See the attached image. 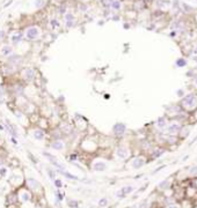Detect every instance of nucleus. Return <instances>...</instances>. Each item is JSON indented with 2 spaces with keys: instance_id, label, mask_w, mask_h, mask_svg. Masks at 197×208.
<instances>
[{
  "instance_id": "30",
  "label": "nucleus",
  "mask_w": 197,
  "mask_h": 208,
  "mask_svg": "<svg viewBox=\"0 0 197 208\" xmlns=\"http://www.w3.org/2000/svg\"><path fill=\"white\" fill-rule=\"evenodd\" d=\"M51 24H52L53 27H56V26H58V22H56V20H52V22H51Z\"/></svg>"
},
{
  "instance_id": "8",
  "label": "nucleus",
  "mask_w": 197,
  "mask_h": 208,
  "mask_svg": "<svg viewBox=\"0 0 197 208\" xmlns=\"http://www.w3.org/2000/svg\"><path fill=\"white\" fill-rule=\"evenodd\" d=\"M51 148L52 149H55V150H63L65 148V145H64V142L63 141H60V140H55L52 141V143H51Z\"/></svg>"
},
{
  "instance_id": "11",
  "label": "nucleus",
  "mask_w": 197,
  "mask_h": 208,
  "mask_svg": "<svg viewBox=\"0 0 197 208\" xmlns=\"http://www.w3.org/2000/svg\"><path fill=\"white\" fill-rule=\"evenodd\" d=\"M56 172L63 175L64 177H67L69 179H72V180H78V179H79L77 176H74V175H72V173H70V172H67V171H65V170H58V169H56Z\"/></svg>"
},
{
  "instance_id": "7",
  "label": "nucleus",
  "mask_w": 197,
  "mask_h": 208,
  "mask_svg": "<svg viewBox=\"0 0 197 208\" xmlns=\"http://www.w3.org/2000/svg\"><path fill=\"white\" fill-rule=\"evenodd\" d=\"M106 169H107V164L102 161H96L95 163L93 164V170H94V171L101 172V171H104Z\"/></svg>"
},
{
  "instance_id": "25",
  "label": "nucleus",
  "mask_w": 197,
  "mask_h": 208,
  "mask_svg": "<svg viewBox=\"0 0 197 208\" xmlns=\"http://www.w3.org/2000/svg\"><path fill=\"white\" fill-rule=\"evenodd\" d=\"M167 186H169V182L168 180H165V182H162L159 185L160 188H167Z\"/></svg>"
},
{
  "instance_id": "2",
  "label": "nucleus",
  "mask_w": 197,
  "mask_h": 208,
  "mask_svg": "<svg viewBox=\"0 0 197 208\" xmlns=\"http://www.w3.org/2000/svg\"><path fill=\"white\" fill-rule=\"evenodd\" d=\"M38 35H39V29L37 27H30L26 31V36L29 41H35L38 37Z\"/></svg>"
},
{
  "instance_id": "12",
  "label": "nucleus",
  "mask_w": 197,
  "mask_h": 208,
  "mask_svg": "<svg viewBox=\"0 0 197 208\" xmlns=\"http://www.w3.org/2000/svg\"><path fill=\"white\" fill-rule=\"evenodd\" d=\"M144 163H145V161H144V158H143V157H137V158H134V160H133L132 166L134 168V169H139L140 166L144 165Z\"/></svg>"
},
{
  "instance_id": "28",
  "label": "nucleus",
  "mask_w": 197,
  "mask_h": 208,
  "mask_svg": "<svg viewBox=\"0 0 197 208\" xmlns=\"http://www.w3.org/2000/svg\"><path fill=\"white\" fill-rule=\"evenodd\" d=\"M6 172H7L6 168H4V166H2V168H0V175H1V176H5Z\"/></svg>"
},
{
  "instance_id": "19",
  "label": "nucleus",
  "mask_w": 197,
  "mask_h": 208,
  "mask_svg": "<svg viewBox=\"0 0 197 208\" xmlns=\"http://www.w3.org/2000/svg\"><path fill=\"white\" fill-rule=\"evenodd\" d=\"M107 205H108V199L107 198H102V199L99 200V206L100 207H106Z\"/></svg>"
},
{
  "instance_id": "29",
  "label": "nucleus",
  "mask_w": 197,
  "mask_h": 208,
  "mask_svg": "<svg viewBox=\"0 0 197 208\" xmlns=\"http://www.w3.org/2000/svg\"><path fill=\"white\" fill-rule=\"evenodd\" d=\"M5 38V31L0 30V39H4Z\"/></svg>"
},
{
  "instance_id": "23",
  "label": "nucleus",
  "mask_w": 197,
  "mask_h": 208,
  "mask_svg": "<svg viewBox=\"0 0 197 208\" xmlns=\"http://www.w3.org/2000/svg\"><path fill=\"white\" fill-rule=\"evenodd\" d=\"M187 64V61L184 60V59H179L177 61H176V65L179 66V67H182V66H184Z\"/></svg>"
},
{
  "instance_id": "15",
  "label": "nucleus",
  "mask_w": 197,
  "mask_h": 208,
  "mask_svg": "<svg viewBox=\"0 0 197 208\" xmlns=\"http://www.w3.org/2000/svg\"><path fill=\"white\" fill-rule=\"evenodd\" d=\"M180 125H177V124H172L169 127H168V132L169 133H175V132H179L180 131Z\"/></svg>"
},
{
  "instance_id": "13",
  "label": "nucleus",
  "mask_w": 197,
  "mask_h": 208,
  "mask_svg": "<svg viewBox=\"0 0 197 208\" xmlns=\"http://www.w3.org/2000/svg\"><path fill=\"white\" fill-rule=\"evenodd\" d=\"M12 52H13V49H12L9 45H5V46L1 47V53H2L4 56H8V54H12Z\"/></svg>"
},
{
  "instance_id": "17",
  "label": "nucleus",
  "mask_w": 197,
  "mask_h": 208,
  "mask_svg": "<svg viewBox=\"0 0 197 208\" xmlns=\"http://www.w3.org/2000/svg\"><path fill=\"white\" fill-rule=\"evenodd\" d=\"M65 22H74V16L71 13H66L65 14Z\"/></svg>"
},
{
  "instance_id": "34",
  "label": "nucleus",
  "mask_w": 197,
  "mask_h": 208,
  "mask_svg": "<svg viewBox=\"0 0 197 208\" xmlns=\"http://www.w3.org/2000/svg\"><path fill=\"white\" fill-rule=\"evenodd\" d=\"M196 83H197V79H196Z\"/></svg>"
},
{
  "instance_id": "20",
  "label": "nucleus",
  "mask_w": 197,
  "mask_h": 208,
  "mask_svg": "<svg viewBox=\"0 0 197 208\" xmlns=\"http://www.w3.org/2000/svg\"><path fill=\"white\" fill-rule=\"evenodd\" d=\"M34 5L36 8H41L44 5V0H34Z\"/></svg>"
},
{
  "instance_id": "9",
  "label": "nucleus",
  "mask_w": 197,
  "mask_h": 208,
  "mask_svg": "<svg viewBox=\"0 0 197 208\" xmlns=\"http://www.w3.org/2000/svg\"><path fill=\"white\" fill-rule=\"evenodd\" d=\"M23 76H24V79H26L27 81H32V79L35 78V72H34V69H32V68H26V69H24Z\"/></svg>"
},
{
  "instance_id": "1",
  "label": "nucleus",
  "mask_w": 197,
  "mask_h": 208,
  "mask_svg": "<svg viewBox=\"0 0 197 208\" xmlns=\"http://www.w3.org/2000/svg\"><path fill=\"white\" fill-rule=\"evenodd\" d=\"M197 105V99L194 95H188L187 97L183 99V106H186L188 109H194Z\"/></svg>"
},
{
  "instance_id": "31",
  "label": "nucleus",
  "mask_w": 197,
  "mask_h": 208,
  "mask_svg": "<svg viewBox=\"0 0 197 208\" xmlns=\"http://www.w3.org/2000/svg\"><path fill=\"white\" fill-rule=\"evenodd\" d=\"M130 208H139L138 206H132V207H130Z\"/></svg>"
},
{
  "instance_id": "27",
  "label": "nucleus",
  "mask_w": 197,
  "mask_h": 208,
  "mask_svg": "<svg viewBox=\"0 0 197 208\" xmlns=\"http://www.w3.org/2000/svg\"><path fill=\"white\" fill-rule=\"evenodd\" d=\"M53 182H55V185L58 187V188H60V187H62V185H63V184H62V182H60L59 179H55Z\"/></svg>"
},
{
  "instance_id": "32",
  "label": "nucleus",
  "mask_w": 197,
  "mask_h": 208,
  "mask_svg": "<svg viewBox=\"0 0 197 208\" xmlns=\"http://www.w3.org/2000/svg\"><path fill=\"white\" fill-rule=\"evenodd\" d=\"M169 208H177V207H175V206H173V207H169Z\"/></svg>"
},
{
  "instance_id": "22",
  "label": "nucleus",
  "mask_w": 197,
  "mask_h": 208,
  "mask_svg": "<svg viewBox=\"0 0 197 208\" xmlns=\"http://www.w3.org/2000/svg\"><path fill=\"white\" fill-rule=\"evenodd\" d=\"M21 199L23 200V201H28L29 199H30V194L28 192H24V193H22V195H21Z\"/></svg>"
},
{
  "instance_id": "10",
  "label": "nucleus",
  "mask_w": 197,
  "mask_h": 208,
  "mask_svg": "<svg viewBox=\"0 0 197 208\" xmlns=\"http://www.w3.org/2000/svg\"><path fill=\"white\" fill-rule=\"evenodd\" d=\"M27 184H28V186L30 187V188H32V190H38V188L41 187V184H39L36 179H34V178H29V179L27 180Z\"/></svg>"
},
{
  "instance_id": "16",
  "label": "nucleus",
  "mask_w": 197,
  "mask_h": 208,
  "mask_svg": "<svg viewBox=\"0 0 197 208\" xmlns=\"http://www.w3.org/2000/svg\"><path fill=\"white\" fill-rule=\"evenodd\" d=\"M166 120L165 118H160V119H158V123H157V126L158 127H160V128H164V127H166Z\"/></svg>"
},
{
  "instance_id": "6",
  "label": "nucleus",
  "mask_w": 197,
  "mask_h": 208,
  "mask_svg": "<svg viewBox=\"0 0 197 208\" xmlns=\"http://www.w3.org/2000/svg\"><path fill=\"white\" fill-rule=\"evenodd\" d=\"M32 136H34L35 140L41 141L45 138V133H44V131L41 130V128H35V130L32 131Z\"/></svg>"
},
{
  "instance_id": "4",
  "label": "nucleus",
  "mask_w": 197,
  "mask_h": 208,
  "mask_svg": "<svg viewBox=\"0 0 197 208\" xmlns=\"http://www.w3.org/2000/svg\"><path fill=\"white\" fill-rule=\"evenodd\" d=\"M134 190L133 188V186H124L122 187L121 190H118L117 192H116V197L118 198V199H122V198H124L126 194H129V193H131Z\"/></svg>"
},
{
  "instance_id": "24",
  "label": "nucleus",
  "mask_w": 197,
  "mask_h": 208,
  "mask_svg": "<svg viewBox=\"0 0 197 208\" xmlns=\"http://www.w3.org/2000/svg\"><path fill=\"white\" fill-rule=\"evenodd\" d=\"M47 172H48L49 176H50V179H52V180L56 179V177H55V172H53L51 169H47Z\"/></svg>"
},
{
  "instance_id": "33",
  "label": "nucleus",
  "mask_w": 197,
  "mask_h": 208,
  "mask_svg": "<svg viewBox=\"0 0 197 208\" xmlns=\"http://www.w3.org/2000/svg\"><path fill=\"white\" fill-rule=\"evenodd\" d=\"M195 183H196V186H197V180H196V182H195Z\"/></svg>"
},
{
  "instance_id": "21",
  "label": "nucleus",
  "mask_w": 197,
  "mask_h": 208,
  "mask_svg": "<svg viewBox=\"0 0 197 208\" xmlns=\"http://www.w3.org/2000/svg\"><path fill=\"white\" fill-rule=\"evenodd\" d=\"M189 173H190L191 176H197V165L191 166L190 170H189Z\"/></svg>"
},
{
  "instance_id": "5",
  "label": "nucleus",
  "mask_w": 197,
  "mask_h": 208,
  "mask_svg": "<svg viewBox=\"0 0 197 208\" xmlns=\"http://www.w3.org/2000/svg\"><path fill=\"white\" fill-rule=\"evenodd\" d=\"M116 155H117L119 158L124 160V158H126V157H128L129 151H128V149H126L124 146H119L117 149H116Z\"/></svg>"
},
{
  "instance_id": "14",
  "label": "nucleus",
  "mask_w": 197,
  "mask_h": 208,
  "mask_svg": "<svg viewBox=\"0 0 197 208\" xmlns=\"http://www.w3.org/2000/svg\"><path fill=\"white\" fill-rule=\"evenodd\" d=\"M12 42L13 43H19V42H21V39H22V35L20 34V32H16V34H14V35H12Z\"/></svg>"
},
{
  "instance_id": "3",
  "label": "nucleus",
  "mask_w": 197,
  "mask_h": 208,
  "mask_svg": "<svg viewBox=\"0 0 197 208\" xmlns=\"http://www.w3.org/2000/svg\"><path fill=\"white\" fill-rule=\"evenodd\" d=\"M125 131H126V126H125V124H123V123H116V124L112 126V133L115 135H117V136L123 135L125 133Z\"/></svg>"
},
{
  "instance_id": "26",
  "label": "nucleus",
  "mask_w": 197,
  "mask_h": 208,
  "mask_svg": "<svg viewBox=\"0 0 197 208\" xmlns=\"http://www.w3.org/2000/svg\"><path fill=\"white\" fill-rule=\"evenodd\" d=\"M69 205H70V207H72V208H77V207H78V202H77V201H74V200H73V201H70Z\"/></svg>"
},
{
  "instance_id": "18",
  "label": "nucleus",
  "mask_w": 197,
  "mask_h": 208,
  "mask_svg": "<svg viewBox=\"0 0 197 208\" xmlns=\"http://www.w3.org/2000/svg\"><path fill=\"white\" fill-rule=\"evenodd\" d=\"M111 7L114 9H119L121 8V2L118 0H114V1H111Z\"/></svg>"
}]
</instances>
